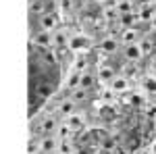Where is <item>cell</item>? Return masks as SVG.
<instances>
[{
    "instance_id": "cell-1",
    "label": "cell",
    "mask_w": 156,
    "mask_h": 154,
    "mask_svg": "<svg viewBox=\"0 0 156 154\" xmlns=\"http://www.w3.org/2000/svg\"><path fill=\"white\" fill-rule=\"evenodd\" d=\"M36 54V60L42 65V69H58L60 60H58V54L54 48H34L31 46V56Z\"/></svg>"
},
{
    "instance_id": "cell-2",
    "label": "cell",
    "mask_w": 156,
    "mask_h": 154,
    "mask_svg": "<svg viewBox=\"0 0 156 154\" xmlns=\"http://www.w3.org/2000/svg\"><path fill=\"white\" fill-rule=\"evenodd\" d=\"M58 125H60V119L54 113H48V115H42V117L37 119L34 131L37 133V138H42V135H54L56 129H58Z\"/></svg>"
},
{
    "instance_id": "cell-3",
    "label": "cell",
    "mask_w": 156,
    "mask_h": 154,
    "mask_svg": "<svg viewBox=\"0 0 156 154\" xmlns=\"http://www.w3.org/2000/svg\"><path fill=\"white\" fill-rule=\"evenodd\" d=\"M146 34H142V29L137 27H127V29H121L119 34V44L121 46H129V44H140V40L144 38Z\"/></svg>"
},
{
    "instance_id": "cell-4",
    "label": "cell",
    "mask_w": 156,
    "mask_h": 154,
    "mask_svg": "<svg viewBox=\"0 0 156 154\" xmlns=\"http://www.w3.org/2000/svg\"><path fill=\"white\" fill-rule=\"evenodd\" d=\"M58 17H56V13L48 11L46 15H42V17H37V29L40 31H48V34H52V31H56L58 29Z\"/></svg>"
},
{
    "instance_id": "cell-5",
    "label": "cell",
    "mask_w": 156,
    "mask_h": 154,
    "mask_svg": "<svg viewBox=\"0 0 156 154\" xmlns=\"http://www.w3.org/2000/svg\"><path fill=\"white\" fill-rule=\"evenodd\" d=\"M58 146V138L56 135H42L36 140V152L37 154H52Z\"/></svg>"
},
{
    "instance_id": "cell-6",
    "label": "cell",
    "mask_w": 156,
    "mask_h": 154,
    "mask_svg": "<svg viewBox=\"0 0 156 154\" xmlns=\"http://www.w3.org/2000/svg\"><path fill=\"white\" fill-rule=\"evenodd\" d=\"M92 90H85V88H75V90H71L69 94H67V98L71 100L73 104H77V106H83V104H87L90 100H92Z\"/></svg>"
},
{
    "instance_id": "cell-7",
    "label": "cell",
    "mask_w": 156,
    "mask_h": 154,
    "mask_svg": "<svg viewBox=\"0 0 156 154\" xmlns=\"http://www.w3.org/2000/svg\"><path fill=\"white\" fill-rule=\"evenodd\" d=\"M121 56L127 60V63H140V60L144 59V54H142V50H140V44H129V46H121Z\"/></svg>"
},
{
    "instance_id": "cell-8",
    "label": "cell",
    "mask_w": 156,
    "mask_h": 154,
    "mask_svg": "<svg viewBox=\"0 0 156 154\" xmlns=\"http://www.w3.org/2000/svg\"><path fill=\"white\" fill-rule=\"evenodd\" d=\"M98 50H100L102 54H115V52H119V50H121V44H119V40H117L115 36H106V38L100 40Z\"/></svg>"
},
{
    "instance_id": "cell-9",
    "label": "cell",
    "mask_w": 156,
    "mask_h": 154,
    "mask_svg": "<svg viewBox=\"0 0 156 154\" xmlns=\"http://www.w3.org/2000/svg\"><path fill=\"white\" fill-rule=\"evenodd\" d=\"M77 104H73L71 100H69V98H62V100H60L58 104H56V110H54V115H56V117H62V119H67V117H71V115H75V113H77Z\"/></svg>"
},
{
    "instance_id": "cell-10",
    "label": "cell",
    "mask_w": 156,
    "mask_h": 154,
    "mask_svg": "<svg viewBox=\"0 0 156 154\" xmlns=\"http://www.w3.org/2000/svg\"><path fill=\"white\" fill-rule=\"evenodd\" d=\"M71 44V38L69 34L65 31V29H56V31H52V48L54 50H65V48Z\"/></svg>"
},
{
    "instance_id": "cell-11",
    "label": "cell",
    "mask_w": 156,
    "mask_h": 154,
    "mask_svg": "<svg viewBox=\"0 0 156 154\" xmlns=\"http://www.w3.org/2000/svg\"><path fill=\"white\" fill-rule=\"evenodd\" d=\"M31 46L34 48H52V34L37 29L36 34H31Z\"/></svg>"
},
{
    "instance_id": "cell-12",
    "label": "cell",
    "mask_w": 156,
    "mask_h": 154,
    "mask_svg": "<svg viewBox=\"0 0 156 154\" xmlns=\"http://www.w3.org/2000/svg\"><path fill=\"white\" fill-rule=\"evenodd\" d=\"M108 85H110V92H112V94H125V92L131 90V83H129V79H127L125 75H117Z\"/></svg>"
},
{
    "instance_id": "cell-13",
    "label": "cell",
    "mask_w": 156,
    "mask_h": 154,
    "mask_svg": "<svg viewBox=\"0 0 156 154\" xmlns=\"http://www.w3.org/2000/svg\"><path fill=\"white\" fill-rule=\"evenodd\" d=\"M50 11V2L48 0H29V15L31 17H42Z\"/></svg>"
},
{
    "instance_id": "cell-14",
    "label": "cell",
    "mask_w": 156,
    "mask_h": 154,
    "mask_svg": "<svg viewBox=\"0 0 156 154\" xmlns=\"http://www.w3.org/2000/svg\"><path fill=\"white\" fill-rule=\"evenodd\" d=\"M96 77H98V81H102V83H110L117 77V71L110 65H100L98 71H96Z\"/></svg>"
},
{
    "instance_id": "cell-15",
    "label": "cell",
    "mask_w": 156,
    "mask_h": 154,
    "mask_svg": "<svg viewBox=\"0 0 156 154\" xmlns=\"http://www.w3.org/2000/svg\"><path fill=\"white\" fill-rule=\"evenodd\" d=\"M98 83L96 73L92 71H81V79H79V88H85V90H94Z\"/></svg>"
},
{
    "instance_id": "cell-16",
    "label": "cell",
    "mask_w": 156,
    "mask_h": 154,
    "mask_svg": "<svg viewBox=\"0 0 156 154\" xmlns=\"http://www.w3.org/2000/svg\"><path fill=\"white\" fill-rule=\"evenodd\" d=\"M65 123L69 125V129H71L73 133H79V131L85 129V121L79 117V115H71V117H67V119H65Z\"/></svg>"
},
{
    "instance_id": "cell-17",
    "label": "cell",
    "mask_w": 156,
    "mask_h": 154,
    "mask_svg": "<svg viewBox=\"0 0 156 154\" xmlns=\"http://www.w3.org/2000/svg\"><path fill=\"white\" fill-rule=\"evenodd\" d=\"M140 23V19H137V13H127V15H119V25L121 29H127V27H135V25Z\"/></svg>"
},
{
    "instance_id": "cell-18",
    "label": "cell",
    "mask_w": 156,
    "mask_h": 154,
    "mask_svg": "<svg viewBox=\"0 0 156 154\" xmlns=\"http://www.w3.org/2000/svg\"><path fill=\"white\" fill-rule=\"evenodd\" d=\"M154 13H156L154 4H144V6H140V11H137V19H140V21H146V23H150V19L154 17Z\"/></svg>"
},
{
    "instance_id": "cell-19",
    "label": "cell",
    "mask_w": 156,
    "mask_h": 154,
    "mask_svg": "<svg viewBox=\"0 0 156 154\" xmlns=\"http://www.w3.org/2000/svg\"><path fill=\"white\" fill-rule=\"evenodd\" d=\"M140 50H142L144 56L146 54H152V52H154V42H152L148 36H144L142 40H140Z\"/></svg>"
},
{
    "instance_id": "cell-20",
    "label": "cell",
    "mask_w": 156,
    "mask_h": 154,
    "mask_svg": "<svg viewBox=\"0 0 156 154\" xmlns=\"http://www.w3.org/2000/svg\"><path fill=\"white\" fill-rule=\"evenodd\" d=\"M79 79H81V73L79 71H71L69 77H67V90L71 92V90H75V88H79Z\"/></svg>"
},
{
    "instance_id": "cell-21",
    "label": "cell",
    "mask_w": 156,
    "mask_h": 154,
    "mask_svg": "<svg viewBox=\"0 0 156 154\" xmlns=\"http://www.w3.org/2000/svg\"><path fill=\"white\" fill-rule=\"evenodd\" d=\"M144 90L148 94L156 96V77H144Z\"/></svg>"
},
{
    "instance_id": "cell-22",
    "label": "cell",
    "mask_w": 156,
    "mask_h": 154,
    "mask_svg": "<svg viewBox=\"0 0 156 154\" xmlns=\"http://www.w3.org/2000/svg\"><path fill=\"white\" fill-rule=\"evenodd\" d=\"M150 29H152V31H156V13H154V17H152V19H150Z\"/></svg>"
},
{
    "instance_id": "cell-23",
    "label": "cell",
    "mask_w": 156,
    "mask_h": 154,
    "mask_svg": "<svg viewBox=\"0 0 156 154\" xmlns=\"http://www.w3.org/2000/svg\"><path fill=\"white\" fill-rule=\"evenodd\" d=\"M154 6H156V2H154Z\"/></svg>"
},
{
    "instance_id": "cell-24",
    "label": "cell",
    "mask_w": 156,
    "mask_h": 154,
    "mask_svg": "<svg viewBox=\"0 0 156 154\" xmlns=\"http://www.w3.org/2000/svg\"><path fill=\"white\" fill-rule=\"evenodd\" d=\"M48 2H50V0H48Z\"/></svg>"
}]
</instances>
